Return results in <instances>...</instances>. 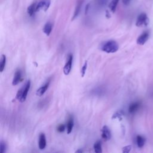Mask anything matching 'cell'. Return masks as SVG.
Wrapping results in <instances>:
<instances>
[{
  "mask_svg": "<svg viewBox=\"0 0 153 153\" xmlns=\"http://www.w3.org/2000/svg\"><path fill=\"white\" fill-rule=\"evenodd\" d=\"M101 50L107 53H113L118 51L119 46L118 43L113 40L108 41L101 45Z\"/></svg>",
  "mask_w": 153,
  "mask_h": 153,
  "instance_id": "obj_1",
  "label": "cell"
},
{
  "mask_svg": "<svg viewBox=\"0 0 153 153\" xmlns=\"http://www.w3.org/2000/svg\"><path fill=\"white\" fill-rule=\"evenodd\" d=\"M149 23V19L145 13H141L137 18L136 25L138 27L147 26Z\"/></svg>",
  "mask_w": 153,
  "mask_h": 153,
  "instance_id": "obj_2",
  "label": "cell"
},
{
  "mask_svg": "<svg viewBox=\"0 0 153 153\" xmlns=\"http://www.w3.org/2000/svg\"><path fill=\"white\" fill-rule=\"evenodd\" d=\"M72 61H73V56L72 54H70L68 56V59L63 68V73L65 75H68L70 74L72 68Z\"/></svg>",
  "mask_w": 153,
  "mask_h": 153,
  "instance_id": "obj_3",
  "label": "cell"
},
{
  "mask_svg": "<svg viewBox=\"0 0 153 153\" xmlns=\"http://www.w3.org/2000/svg\"><path fill=\"white\" fill-rule=\"evenodd\" d=\"M30 87H31V81L28 80L26 83L25 86H24L22 87V95L21 98L19 101L20 102L22 103L26 101L28 92H29V89H30Z\"/></svg>",
  "mask_w": 153,
  "mask_h": 153,
  "instance_id": "obj_4",
  "label": "cell"
},
{
  "mask_svg": "<svg viewBox=\"0 0 153 153\" xmlns=\"http://www.w3.org/2000/svg\"><path fill=\"white\" fill-rule=\"evenodd\" d=\"M50 0H42L40 1L36 6V12H39L41 10L46 12L50 7Z\"/></svg>",
  "mask_w": 153,
  "mask_h": 153,
  "instance_id": "obj_5",
  "label": "cell"
},
{
  "mask_svg": "<svg viewBox=\"0 0 153 153\" xmlns=\"http://www.w3.org/2000/svg\"><path fill=\"white\" fill-rule=\"evenodd\" d=\"M101 132H102L101 136L104 140L107 141L111 139V130L107 126H104L102 127L101 130Z\"/></svg>",
  "mask_w": 153,
  "mask_h": 153,
  "instance_id": "obj_6",
  "label": "cell"
},
{
  "mask_svg": "<svg viewBox=\"0 0 153 153\" xmlns=\"http://www.w3.org/2000/svg\"><path fill=\"white\" fill-rule=\"evenodd\" d=\"M150 36V34L148 31H145L144 32V33L142 34L137 39V44L139 45L140 46H143L144 45H145V43L147 41V40H148Z\"/></svg>",
  "mask_w": 153,
  "mask_h": 153,
  "instance_id": "obj_7",
  "label": "cell"
},
{
  "mask_svg": "<svg viewBox=\"0 0 153 153\" xmlns=\"http://www.w3.org/2000/svg\"><path fill=\"white\" fill-rule=\"evenodd\" d=\"M22 80V71L20 70H17L15 74L13 80L12 81V84L13 86H16Z\"/></svg>",
  "mask_w": 153,
  "mask_h": 153,
  "instance_id": "obj_8",
  "label": "cell"
},
{
  "mask_svg": "<svg viewBox=\"0 0 153 153\" xmlns=\"http://www.w3.org/2000/svg\"><path fill=\"white\" fill-rule=\"evenodd\" d=\"M83 3V0H78V1H77V3H76V6L75 8L74 15H73V17L72 19V20H74L76 17H77V16L80 14Z\"/></svg>",
  "mask_w": 153,
  "mask_h": 153,
  "instance_id": "obj_9",
  "label": "cell"
},
{
  "mask_svg": "<svg viewBox=\"0 0 153 153\" xmlns=\"http://www.w3.org/2000/svg\"><path fill=\"white\" fill-rule=\"evenodd\" d=\"M38 147L41 150H44L46 147V138L44 134H41L40 135Z\"/></svg>",
  "mask_w": 153,
  "mask_h": 153,
  "instance_id": "obj_10",
  "label": "cell"
},
{
  "mask_svg": "<svg viewBox=\"0 0 153 153\" xmlns=\"http://www.w3.org/2000/svg\"><path fill=\"white\" fill-rule=\"evenodd\" d=\"M50 81L49 80L48 82H47L45 85L41 86V87H40V88L37 90L36 92V95L37 96H42L44 94H45L46 93V92L47 91V90L49 88V86L50 85Z\"/></svg>",
  "mask_w": 153,
  "mask_h": 153,
  "instance_id": "obj_11",
  "label": "cell"
},
{
  "mask_svg": "<svg viewBox=\"0 0 153 153\" xmlns=\"http://www.w3.org/2000/svg\"><path fill=\"white\" fill-rule=\"evenodd\" d=\"M140 106V102H135L131 104L129 107V112L130 114H134L135 113L139 108Z\"/></svg>",
  "mask_w": 153,
  "mask_h": 153,
  "instance_id": "obj_12",
  "label": "cell"
},
{
  "mask_svg": "<svg viewBox=\"0 0 153 153\" xmlns=\"http://www.w3.org/2000/svg\"><path fill=\"white\" fill-rule=\"evenodd\" d=\"M74 118H73L72 116H70L68 118V122L67 123V126H66L68 134H70L71 133L72 130V129L74 127Z\"/></svg>",
  "mask_w": 153,
  "mask_h": 153,
  "instance_id": "obj_13",
  "label": "cell"
},
{
  "mask_svg": "<svg viewBox=\"0 0 153 153\" xmlns=\"http://www.w3.org/2000/svg\"><path fill=\"white\" fill-rule=\"evenodd\" d=\"M53 25L50 22H47L43 28V32L47 36H49L52 31Z\"/></svg>",
  "mask_w": 153,
  "mask_h": 153,
  "instance_id": "obj_14",
  "label": "cell"
},
{
  "mask_svg": "<svg viewBox=\"0 0 153 153\" xmlns=\"http://www.w3.org/2000/svg\"><path fill=\"white\" fill-rule=\"evenodd\" d=\"M145 139L140 135H138L136 137V144L139 148H143L145 143Z\"/></svg>",
  "mask_w": 153,
  "mask_h": 153,
  "instance_id": "obj_15",
  "label": "cell"
},
{
  "mask_svg": "<svg viewBox=\"0 0 153 153\" xmlns=\"http://www.w3.org/2000/svg\"><path fill=\"white\" fill-rule=\"evenodd\" d=\"M36 4L35 3H33L31 4L27 8V12H28V14L30 16H32L35 12H36Z\"/></svg>",
  "mask_w": 153,
  "mask_h": 153,
  "instance_id": "obj_16",
  "label": "cell"
},
{
  "mask_svg": "<svg viewBox=\"0 0 153 153\" xmlns=\"http://www.w3.org/2000/svg\"><path fill=\"white\" fill-rule=\"evenodd\" d=\"M93 148L96 153H101L102 152L101 142L100 140L96 141L93 145Z\"/></svg>",
  "mask_w": 153,
  "mask_h": 153,
  "instance_id": "obj_17",
  "label": "cell"
},
{
  "mask_svg": "<svg viewBox=\"0 0 153 153\" xmlns=\"http://www.w3.org/2000/svg\"><path fill=\"white\" fill-rule=\"evenodd\" d=\"M6 64V56L2 54L1 57V62H0V72H3L5 69Z\"/></svg>",
  "mask_w": 153,
  "mask_h": 153,
  "instance_id": "obj_18",
  "label": "cell"
},
{
  "mask_svg": "<svg viewBox=\"0 0 153 153\" xmlns=\"http://www.w3.org/2000/svg\"><path fill=\"white\" fill-rule=\"evenodd\" d=\"M119 1L120 0H112L110 4H109V8H110V10L113 13H114L115 12Z\"/></svg>",
  "mask_w": 153,
  "mask_h": 153,
  "instance_id": "obj_19",
  "label": "cell"
},
{
  "mask_svg": "<svg viewBox=\"0 0 153 153\" xmlns=\"http://www.w3.org/2000/svg\"><path fill=\"white\" fill-rule=\"evenodd\" d=\"M123 115L124 113L122 111H118L113 115L112 119H118L119 120H122Z\"/></svg>",
  "mask_w": 153,
  "mask_h": 153,
  "instance_id": "obj_20",
  "label": "cell"
},
{
  "mask_svg": "<svg viewBox=\"0 0 153 153\" xmlns=\"http://www.w3.org/2000/svg\"><path fill=\"white\" fill-rule=\"evenodd\" d=\"M87 68V62L86 61L85 63L83 65V66L81 70V75L82 77H84L85 74H86Z\"/></svg>",
  "mask_w": 153,
  "mask_h": 153,
  "instance_id": "obj_21",
  "label": "cell"
},
{
  "mask_svg": "<svg viewBox=\"0 0 153 153\" xmlns=\"http://www.w3.org/2000/svg\"><path fill=\"white\" fill-rule=\"evenodd\" d=\"M6 148L7 146L5 143H4L3 141L1 142V144H0V152L1 153H4L6 151Z\"/></svg>",
  "mask_w": 153,
  "mask_h": 153,
  "instance_id": "obj_22",
  "label": "cell"
},
{
  "mask_svg": "<svg viewBox=\"0 0 153 153\" xmlns=\"http://www.w3.org/2000/svg\"><path fill=\"white\" fill-rule=\"evenodd\" d=\"M57 130H58V132L60 133L63 132L65 130V126L63 124H60L59 125H58V126L57 127Z\"/></svg>",
  "mask_w": 153,
  "mask_h": 153,
  "instance_id": "obj_23",
  "label": "cell"
},
{
  "mask_svg": "<svg viewBox=\"0 0 153 153\" xmlns=\"http://www.w3.org/2000/svg\"><path fill=\"white\" fill-rule=\"evenodd\" d=\"M132 145H127V146H126V147H123V149H122L123 152H124V153H128V152H129L131 151V150H132Z\"/></svg>",
  "mask_w": 153,
  "mask_h": 153,
  "instance_id": "obj_24",
  "label": "cell"
},
{
  "mask_svg": "<svg viewBox=\"0 0 153 153\" xmlns=\"http://www.w3.org/2000/svg\"><path fill=\"white\" fill-rule=\"evenodd\" d=\"M97 3L99 4V5L104 6V5L106 4L108 0H97Z\"/></svg>",
  "mask_w": 153,
  "mask_h": 153,
  "instance_id": "obj_25",
  "label": "cell"
},
{
  "mask_svg": "<svg viewBox=\"0 0 153 153\" xmlns=\"http://www.w3.org/2000/svg\"><path fill=\"white\" fill-rule=\"evenodd\" d=\"M131 0H122V2L124 5L125 6H128L130 4Z\"/></svg>",
  "mask_w": 153,
  "mask_h": 153,
  "instance_id": "obj_26",
  "label": "cell"
},
{
  "mask_svg": "<svg viewBox=\"0 0 153 153\" xmlns=\"http://www.w3.org/2000/svg\"><path fill=\"white\" fill-rule=\"evenodd\" d=\"M83 152V151L81 150H80V149H79V150H76V151H75L76 153H81V152Z\"/></svg>",
  "mask_w": 153,
  "mask_h": 153,
  "instance_id": "obj_27",
  "label": "cell"
}]
</instances>
